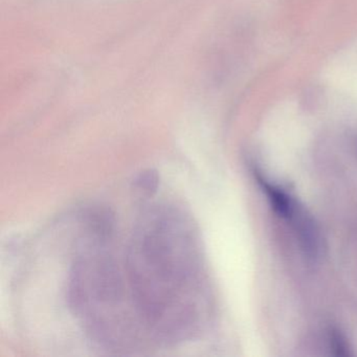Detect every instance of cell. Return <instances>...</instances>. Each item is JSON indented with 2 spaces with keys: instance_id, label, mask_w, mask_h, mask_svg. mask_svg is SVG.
<instances>
[{
  "instance_id": "obj_1",
  "label": "cell",
  "mask_w": 357,
  "mask_h": 357,
  "mask_svg": "<svg viewBox=\"0 0 357 357\" xmlns=\"http://www.w3.org/2000/svg\"><path fill=\"white\" fill-rule=\"evenodd\" d=\"M127 265L133 305L150 330L171 340L195 333L200 263L187 217L166 208L149 213L133 231Z\"/></svg>"
},
{
  "instance_id": "obj_2",
  "label": "cell",
  "mask_w": 357,
  "mask_h": 357,
  "mask_svg": "<svg viewBox=\"0 0 357 357\" xmlns=\"http://www.w3.org/2000/svg\"><path fill=\"white\" fill-rule=\"evenodd\" d=\"M296 234L301 248L311 260L319 258L321 250V237L314 219L296 202L285 219Z\"/></svg>"
},
{
  "instance_id": "obj_3",
  "label": "cell",
  "mask_w": 357,
  "mask_h": 357,
  "mask_svg": "<svg viewBox=\"0 0 357 357\" xmlns=\"http://www.w3.org/2000/svg\"><path fill=\"white\" fill-rule=\"evenodd\" d=\"M331 342L336 354L344 356L349 355V346L347 344L346 338L336 330L331 332Z\"/></svg>"
},
{
  "instance_id": "obj_4",
  "label": "cell",
  "mask_w": 357,
  "mask_h": 357,
  "mask_svg": "<svg viewBox=\"0 0 357 357\" xmlns=\"http://www.w3.org/2000/svg\"><path fill=\"white\" fill-rule=\"evenodd\" d=\"M137 183L144 191L149 192V193L155 192L156 188H158V176L149 171V172L141 175Z\"/></svg>"
}]
</instances>
